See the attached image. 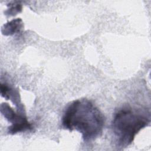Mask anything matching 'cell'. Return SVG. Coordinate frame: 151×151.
Returning a JSON list of instances; mask_svg holds the SVG:
<instances>
[{
    "label": "cell",
    "mask_w": 151,
    "mask_h": 151,
    "mask_svg": "<svg viewBox=\"0 0 151 151\" xmlns=\"http://www.w3.org/2000/svg\"><path fill=\"white\" fill-rule=\"evenodd\" d=\"M61 123L64 129L70 132L77 130L82 134L84 141L89 142L101 136L104 117L91 101L81 99L73 101L67 106Z\"/></svg>",
    "instance_id": "obj_1"
},
{
    "label": "cell",
    "mask_w": 151,
    "mask_h": 151,
    "mask_svg": "<svg viewBox=\"0 0 151 151\" xmlns=\"http://www.w3.org/2000/svg\"><path fill=\"white\" fill-rule=\"evenodd\" d=\"M150 123V114L142 109L123 107L113 117L111 128L119 147H125L134 140L136 135Z\"/></svg>",
    "instance_id": "obj_2"
},
{
    "label": "cell",
    "mask_w": 151,
    "mask_h": 151,
    "mask_svg": "<svg viewBox=\"0 0 151 151\" xmlns=\"http://www.w3.org/2000/svg\"><path fill=\"white\" fill-rule=\"evenodd\" d=\"M1 113L8 122L11 123L8 128V134H15L32 129V126L27 120L25 113L19 111L15 112L8 103H3L1 104Z\"/></svg>",
    "instance_id": "obj_3"
},
{
    "label": "cell",
    "mask_w": 151,
    "mask_h": 151,
    "mask_svg": "<svg viewBox=\"0 0 151 151\" xmlns=\"http://www.w3.org/2000/svg\"><path fill=\"white\" fill-rule=\"evenodd\" d=\"M1 96L6 100H11L20 111L24 112V107L21 102L19 93L18 90L11 87L6 83L1 84Z\"/></svg>",
    "instance_id": "obj_4"
},
{
    "label": "cell",
    "mask_w": 151,
    "mask_h": 151,
    "mask_svg": "<svg viewBox=\"0 0 151 151\" xmlns=\"http://www.w3.org/2000/svg\"><path fill=\"white\" fill-rule=\"evenodd\" d=\"M23 27L24 24L21 18L13 19L2 26L1 32L2 34L5 36L12 35L19 32Z\"/></svg>",
    "instance_id": "obj_5"
},
{
    "label": "cell",
    "mask_w": 151,
    "mask_h": 151,
    "mask_svg": "<svg viewBox=\"0 0 151 151\" xmlns=\"http://www.w3.org/2000/svg\"><path fill=\"white\" fill-rule=\"evenodd\" d=\"M7 6L8 8L5 11V14L9 17L16 15L18 13H20L22 9V5L19 1H12Z\"/></svg>",
    "instance_id": "obj_6"
}]
</instances>
